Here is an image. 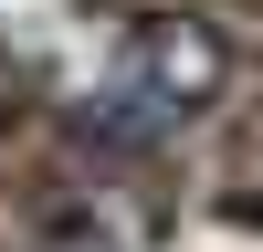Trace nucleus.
<instances>
[{"label":"nucleus","mask_w":263,"mask_h":252,"mask_svg":"<svg viewBox=\"0 0 263 252\" xmlns=\"http://www.w3.org/2000/svg\"><path fill=\"white\" fill-rule=\"evenodd\" d=\"M32 252H116V231H95V221L74 210V221H53V231H42Z\"/></svg>","instance_id":"f03ea898"},{"label":"nucleus","mask_w":263,"mask_h":252,"mask_svg":"<svg viewBox=\"0 0 263 252\" xmlns=\"http://www.w3.org/2000/svg\"><path fill=\"white\" fill-rule=\"evenodd\" d=\"M221 74H232V53H221V32H211V21H190V11L126 21L116 53H105L95 84H84L74 126H84L95 147H126V158H137V147H168L211 95H221Z\"/></svg>","instance_id":"f257e3e1"}]
</instances>
